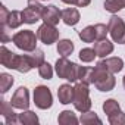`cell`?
I'll return each mask as SVG.
<instances>
[{
    "label": "cell",
    "instance_id": "obj_16",
    "mask_svg": "<svg viewBox=\"0 0 125 125\" xmlns=\"http://www.w3.org/2000/svg\"><path fill=\"white\" fill-rule=\"evenodd\" d=\"M62 21L66 25L74 27L80 22V12L75 8H66L65 10H62Z\"/></svg>",
    "mask_w": 125,
    "mask_h": 125
},
{
    "label": "cell",
    "instance_id": "obj_11",
    "mask_svg": "<svg viewBox=\"0 0 125 125\" xmlns=\"http://www.w3.org/2000/svg\"><path fill=\"white\" fill-rule=\"evenodd\" d=\"M41 19H43L46 24L57 25L59 21L62 19V12H60L54 5L44 6V9H43V12H41Z\"/></svg>",
    "mask_w": 125,
    "mask_h": 125
},
{
    "label": "cell",
    "instance_id": "obj_31",
    "mask_svg": "<svg viewBox=\"0 0 125 125\" xmlns=\"http://www.w3.org/2000/svg\"><path fill=\"white\" fill-rule=\"evenodd\" d=\"M94 30H96V40L106 38V35H107V32H109V28H107V25H104V24H96V25H94Z\"/></svg>",
    "mask_w": 125,
    "mask_h": 125
},
{
    "label": "cell",
    "instance_id": "obj_17",
    "mask_svg": "<svg viewBox=\"0 0 125 125\" xmlns=\"http://www.w3.org/2000/svg\"><path fill=\"white\" fill-rule=\"evenodd\" d=\"M15 56H16V53L10 52L9 49H6L5 46H2V49H0V63H2L5 68L12 69L13 60H15Z\"/></svg>",
    "mask_w": 125,
    "mask_h": 125
},
{
    "label": "cell",
    "instance_id": "obj_24",
    "mask_svg": "<svg viewBox=\"0 0 125 125\" xmlns=\"http://www.w3.org/2000/svg\"><path fill=\"white\" fill-rule=\"evenodd\" d=\"M80 38L84 41V43H93L96 40V30H94V25H88L85 27L84 30H81L78 32Z\"/></svg>",
    "mask_w": 125,
    "mask_h": 125
},
{
    "label": "cell",
    "instance_id": "obj_33",
    "mask_svg": "<svg viewBox=\"0 0 125 125\" xmlns=\"http://www.w3.org/2000/svg\"><path fill=\"white\" fill-rule=\"evenodd\" d=\"M10 10H8V8L5 5L0 6V25H6L8 27V18H9Z\"/></svg>",
    "mask_w": 125,
    "mask_h": 125
},
{
    "label": "cell",
    "instance_id": "obj_18",
    "mask_svg": "<svg viewBox=\"0 0 125 125\" xmlns=\"http://www.w3.org/2000/svg\"><path fill=\"white\" fill-rule=\"evenodd\" d=\"M18 119H19V124H22V125H37L38 124V116L32 110H28V109H25L22 113H19Z\"/></svg>",
    "mask_w": 125,
    "mask_h": 125
},
{
    "label": "cell",
    "instance_id": "obj_5",
    "mask_svg": "<svg viewBox=\"0 0 125 125\" xmlns=\"http://www.w3.org/2000/svg\"><path fill=\"white\" fill-rule=\"evenodd\" d=\"M107 28H109V34L115 43L125 44V22L122 18H119L116 15L110 16V19L107 22Z\"/></svg>",
    "mask_w": 125,
    "mask_h": 125
},
{
    "label": "cell",
    "instance_id": "obj_9",
    "mask_svg": "<svg viewBox=\"0 0 125 125\" xmlns=\"http://www.w3.org/2000/svg\"><path fill=\"white\" fill-rule=\"evenodd\" d=\"M10 103L15 109H21V110L28 109V106H30V91H28V88L27 87H19L13 93Z\"/></svg>",
    "mask_w": 125,
    "mask_h": 125
},
{
    "label": "cell",
    "instance_id": "obj_28",
    "mask_svg": "<svg viewBox=\"0 0 125 125\" xmlns=\"http://www.w3.org/2000/svg\"><path fill=\"white\" fill-rule=\"evenodd\" d=\"M96 56H97V54H96L94 49H90V47H85V49H83V50L80 52V59H81L83 62H85V63L93 62Z\"/></svg>",
    "mask_w": 125,
    "mask_h": 125
},
{
    "label": "cell",
    "instance_id": "obj_37",
    "mask_svg": "<svg viewBox=\"0 0 125 125\" xmlns=\"http://www.w3.org/2000/svg\"><path fill=\"white\" fill-rule=\"evenodd\" d=\"M122 84H124V88H125V77H124V80H122Z\"/></svg>",
    "mask_w": 125,
    "mask_h": 125
},
{
    "label": "cell",
    "instance_id": "obj_13",
    "mask_svg": "<svg viewBox=\"0 0 125 125\" xmlns=\"http://www.w3.org/2000/svg\"><path fill=\"white\" fill-rule=\"evenodd\" d=\"M99 65H102L103 68H106L109 72L112 74H116V72H121L122 68H124V60L121 57H107V59H103L100 62H97Z\"/></svg>",
    "mask_w": 125,
    "mask_h": 125
},
{
    "label": "cell",
    "instance_id": "obj_21",
    "mask_svg": "<svg viewBox=\"0 0 125 125\" xmlns=\"http://www.w3.org/2000/svg\"><path fill=\"white\" fill-rule=\"evenodd\" d=\"M78 81H81L87 85L93 84V68L78 66Z\"/></svg>",
    "mask_w": 125,
    "mask_h": 125
},
{
    "label": "cell",
    "instance_id": "obj_3",
    "mask_svg": "<svg viewBox=\"0 0 125 125\" xmlns=\"http://www.w3.org/2000/svg\"><path fill=\"white\" fill-rule=\"evenodd\" d=\"M78 66L74 62H69L66 57L62 56L60 59L56 60V65H54V69H56V74L59 78H63V80H68L71 83H75L78 81Z\"/></svg>",
    "mask_w": 125,
    "mask_h": 125
},
{
    "label": "cell",
    "instance_id": "obj_22",
    "mask_svg": "<svg viewBox=\"0 0 125 125\" xmlns=\"http://www.w3.org/2000/svg\"><path fill=\"white\" fill-rule=\"evenodd\" d=\"M103 110H104V113L107 115V118L112 116V115H116V113L122 112L119 103H118L115 99H107V100L103 103Z\"/></svg>",
    "mask_w": 125,
    "mask_h": 125
},
{
    "label": "cell",
    "instance_id": "obj_25",
    "mask_svg": "<svg viewBox=\"0 0 125 125\" xmlns=\"http://www.w3.org/2000/svg\"><path fill=\"white\" fill-rule=\"evenodd\" d=\"M104 9L106 12L116 13L121 9H125V0H106L104 2Z\"/></svg>",
    "mask_w": 125,
    "mask_h": 125
},
{
    "label": "cell",
    "instance_id": "obj_23",
    "mask_svg": "<svg viewBox=\"0 0 125 125\" xmlns=\"http://www.w3.org/2000/svg\"><path fill=\"white\" fill-rule=\"evenodd\" d=\"M21 24H24V21H22V12H19V10H10L9 18H8V27L10 30H15L18 27H21Z\"/></svg>",
    "mask_w": 125,
    "mask_h": 125
},
{
    "label": "cell",
    "instance_id": "obj_1",
    "mask_svg": "<svg viewBox=\"0 0 125 125\" xmlns=\"http://www.w3.org/2000/svg\"><path fill=\"white\" fill-rule=\"evenodd\" d=\"M93 84L99 91H110L113 90L116 81L112 72H109L106 68L97 63L93 68Z\"/></svg>",
    "mask_w": 125,
    "mask_h": 125
},
{
    "label": "cell",
    "instance_id": "obj_34",
    "mask_svg": "<svg viewBox=\"0 0 125 125\" xmlns=\"http://www.w3.org/2000/svg\"><path fill=\"white\" fill-rule=\"evenodd\" d=\"M8 30H10V28H9V27H6V25H2V43H8V41H10V40H12V37L9 35Z\"/></svg>",
    "mask_w": 125,
    "mask_h": 125
},
{
    "label": "cell",
    "instance_id": "obj_12",
    "mask_svg": "<svg viewBox=\"0 0 125 125\" xmlns=\"http://www.w3.org/2000/svg\"><path fill=\"white\" fill-rule=\"evenodd\" d=\"M0 113H2V116L5 118V122H6L8 125H15V124H18V122H19L18 115L13 112V106H12V103H8L5 99H2Z\"/></svg>",
    "mask_w": 125,
    "mask_h": 125
},
{
    "label": "cell",
    "instance_id": "obj_2",
    "mask_svg": "<svg viewBox=\"0 0 125 125\" xmlns=\"http://www.w3.org/2000/svg\"><path fill=\"white\" fill-rule=\"evenodd\" d=\"M75 109L78 112H87L91 107V99H90V90L88 85L84 83H77L74 87V100H72Z\"/></svg>",
    "mask_w": 125,
    "mask_h": 125
},
{
    "label": "cell",
    "instance_id": "obj_8",
    "mask_svg": "<svg viewBox=\"0 0 125 125\" xmlns=\"http://www.w3.org/2000/svg\"><path fill=\"white\" fill-rule=\"evenodd\" d=\"M37 37L41 43L50 46L53 43H56L59 40V30L54 27V25H50V24H43L38 27L37 30Z\"/></svg>",
    "mask_w": 125,
    "mask_h": 125
},
{
    "label": "cell",
    "instance_id": "obj_20",
    "mask_svg": "<svg viewBox=\"0 0 125 125\" xmlns=\"http://www.w3.org/2000/svg\"><path fill=\"white\" fill-rule=\"evenodd\" d=\"M57 122L62 124V125H77L80 121L77 119L75 113L72 110H63V112H60L59 113V118H57Z\"/></svg>",
    "mask_w": 125,
    "mask_h": 125
},
{
    "label": "cell",
    "instance_id": "obj_32",
    "mask_svg": "<svg viewBox=\"0 0 125 125\" xmlns=\"http://www.w3.org/2000/svg\"><path fill=\"white\" fill-rule=\"evenodd\" d=\"M109 122L112 125H124L125 124V113L124 112H119L116 115H112L109 116Z\"/></svg>",
    "mask_w": 125,
    "mask_h": 125
},
{
    "label": "cell",
    "instance_id": "obj_36",
    "mask_svg": "<svg viewBox=\"0 0 125 125\" xmlns=\"http://www.w3.org/2000/svg\"><path fill=\"white\" fill-rule=\"evenodd\" d=\"M62 2L66 5H75V0H62Z\"/></svg>",
    "mask_w": 125,
    "mask_h": 125
},
{
    "label": "cell",
    "instance_id": "obj_35",
    "mask_svg": "<svg viewBox=\"0 0 125 125\" xmlns=\"http://www.w3.org/2000/svg\"><path fill=\"white\" fill-rule=\"evenodd\" d=\"M91 3V0H75V6L78 8H85Z\"/></svg>",
    "mask_w": 125,
    "mask_h": 125
},
{
    "label": "cell",
    "instance_id": "obj_26",
    "mask_svg": "<svg viewBox=\"0 0 125 125\" xmlns=\"http://www.w3.org/2000/svg\"><path fill=\"white\" fill-rule=\"evenodd\" d=\"M80 122L84 124V125H91V124H94V122H96V124H102V119H100L94 112L87 110V112H83V113H81Z\"/></svg>",
    "mask_w": 125,
    "mask_h": 125
},
{
    "label": "cell",
    "instance_id": "obj_19",
    "mask_svg": "<svg viewBox=\"0 0 125 125\" xmlns=\"http://www.w3.org/2000/svg\"><path fill=\"white\" fill-rule=\"evenodd\" d=\"M74 52V43L68 38H63V40H60L57 43V53L60 56H63V57H68L69 54H72Z\"/></svg>",
    "mask_w": 125,
    "mask_h": 125
},
{
    "label": "cell",
    "instance_id": "obj_30",
    "mask_svg": "<svg viewBox=\"0 0 125 125\" xmlns=\"http://www.w3.org/2000/svg\"><path fill=\"white\" fill-rule=\"evenodd\" d=\"M31 56H32V60H34V65L35 68H40L43 63H44V52L40 50V49H35L34 52H30Z\"/></svg>",
    "mask_w": 125,
    "mask_h": 125
},
{
    "label": "cell",
    "instance_id": "obj_15",
    "mask_svg": "<svg viewBox=\"0 0 125 125\" xmlns=\"http://www.w3.org/2000/svg\"><path fill=\"white\" fill-rule=\"evenodd\" d=\"M57 97L62 104H69L74 100V87L71 84H62L57 90Z\"/></svg>",
    "mask_w": 125,
    "mask_h": 125
},
{
    "label": "cell",
    "instance_id": "obj_14",
    "mask_svg": "<svg viewBox=\"0 0 125 125\" xmlns=\"http://www.w3.org/2000/svg\"><path fill=\"white\" fill-rule=\"evenodd\" d=\"M94 52L99 57H106L107 54H110L113 52V43H110L107 38H102V40H96L94 43Z\"/></svg>",
    "mask_w": 125,
    "mask_h": 125
},
{
    "label": "cell",
    "instance_id": "obj_27",
    "mask_svg": "<svg viewBox=\"0 0 125 125\" xmlns=\"http://www.w3.org/2000/svg\"><path fill=\"white\" fill-rule=\"evenodd\" d=\"M13 85V77L6 74V72H2L0 74V91L3 94L8 93V90Z\"/></svg>",
    "mask_w": 125,
    "mask_h": 125
},
{
    "label": "cell",
    "instance_id": "obj_7",
    "mask_svg": "<svg viewBox=\"0 0 125 125\" xmlns=\"http://www.w3.org/2000/svg\"><path fill=\"white\" fill-rule=\"evenodd\" d=\"M34 103L38 109H49L53 104V96L50 88H47L46 85H38L34 90Z\"/></svg>",
    "mask_w": 125,
    "mask_h": 125
},
{
    "label": "cell",
    "instance_id": "obj_4",
    "mask_svg": "<svg viewBox=\"0 0 125 125\" xmlns=\"http://www.w3.org/2000/svg\"><path fill=\"white\" fill-rule=\"evenodd\" d=\"M37 38L38 37L35 32H32L31 30H24V31L16 32L12 37V41L18 49L24 52H34L37 49Z\"/></svg>",
    "mask_w": 125,
    "mask_h": 125
},
{
    "label": "cell",
    "instance_id": "obj_6",
    "mask_svg": "<svg viewBox=\"0 0 125 125\" xmlns=\"http://www.w3.org/2000/svg\"><path fill=\"white\" fill-rule=\"evenodd\" d=\"M44 6L40 3V0H28V6L22 10V21L24 24H35L41 18Z\"/></svg>",
    "mask_w": 125,
    "mask_h": 125
},
{
    "label": "cell",
    "instance_id": "obj_29",
    "mask_svg": "<svg viewBox=\"0 0 125 125\" xmlns=\"http://www.w3.org/2000/svg\"><path fill=\"white\" fill-rule=\"evenodd\" d=\"M38 74H40L41 78H44V80H50V78L53 77V68H52V65L47 63V62H44V63L38 68Z\"/></svg>",
    "mask_w": 125,
    "mask_h": 125
},
{
    "label": "cell",
    "instance_id": "obj_10",
    "mask_svg": "<svg viewBox=\"0 0 125 125\" xmlns=\"http://www.w3.org/2000/svg\"><path fill=\"white\" fill-rule=\"evenodd\" d=\"M32 68H35V65H34V60H32L31 53H30V54H16V56H15L12 69L18 71V72H21V74H27V72L31 71Z\"/></svg>",
    "mask_w": 125,
    "mask_h": 125
}]
</instances>
